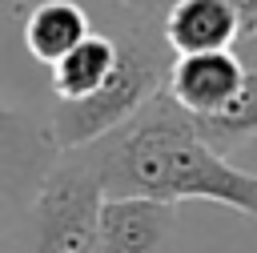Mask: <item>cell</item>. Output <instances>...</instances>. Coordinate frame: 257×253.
Wrapping results in <instances>:
<instances>
[{
  "instance_id": "8fae6325",
  "label": "cell",
  "mask_w": 257,
  "mask_h": 253,
  "mask_svg": "<svg viewBox=\"0 0 257 253\" xmlns=\"http://www.w3.org/2000/svg\"><path fill=\"white\" fill-rule=\"evenodd\" d=\"M233 52H237V60L245 64V72H257V28L245 32V36H237V40H233Z\"/></svg>"
},
{
  "instance_id": "5b68a950",
  "label": "cell",
  "mask_w": 257,
  "mask_h": 253,
  "mask_svg": "<svg viewBox=\"0 0 257 253\" xmlns=\"http://www.w3.org/2000/svg\"><path fill=\"white\" fill-rule=\"evenodd\" d=\"M177 225V205L149 197H100L96 245L100 253H161Z\"/></svg>"
},
{
  "instance_id": "7a4b0ae2",
  "label": "cell",
  "mask_w": 257,
  "mask_h": 253,
  "mask_svg": "<svg viewBox=\"0 0 257 253\" xmlns=\"http://www.w3.org/2000/svg\"><path fill=\"white\" fill-rule=\"evenodd\" d=\"M112 36H116V68H112V76L92 96L72 100V104H56L52 116H48V137H52L56 153L96 141L100 133L116 129L124 116H133L153 92L165 88V72H169L173 52L165 48L157 20L137 16L133 24H124Z\"/></svg>"
},
{
  "instance_id": "52a82bcc",
  "label": "cell",
  "mask_w": 257,
  "mask_h": 253,
  "mask_svg": "<svg viewBox=\"0 0 257 253\" xmlns=\"http://www.w3.org/2000/svg\"><path fill=\"white\" fill-rule=\"evenodd\" d=\"M116 68V36L112 32H88L76 48H68L56 64H48L52 72V96L56 104H72L92 96Z\"/></svg>"
},
{
  "instance_id": "5bb4252c",
  "label": "cell",
  "mask_w": 257,
  "mask_h": 253,
  "mask_svg": "<svg viewBox=\"0 0 257 253\" xmlns=\"http://www.w3.org/2000/svg\"><path fill=\"white\" fill-rule=\"evenodd\" d=\"M237 213H245V217L257 221V177H253V173L245 177V193H241V209H237Z\"/></svg>"
},
{
  "instance_id": "4fadbf2b",
  "label": "cell",
  "mask_w": 257,
  "mask_h": 253,
  "mask_svg": "<svg viewBox=\"0 0 257 253\" xmlns=\"http://www.w3.org/2000/svg\"><path fill=\"white\" fill-rule=\"evenodd\" d=\"M112 4H120V8H128L133 16H149V20H157L165 8H169V0H112Z\"/></svg>"
},
{
  "instance_id": "277c9868",
  "label": "cell",
  "mask_w": 257,
  "mask_h": 253,
  "mask_svg": "<svg viewBox=\"0 0 257 253\" xmlns=\"http://www.w3.org/2000/svg\"><path fill=\"white\" fill-rule=\"evenodd\" d=\"M245 80V64L237 60L233 48L221 52H189V56H173L169 72H165V92L173 96V104L189 116H209L217 108H225L237 88Z\"/></svg>"
},
{
  "instance_id": "ba28073f",
  "label": "cell",
  "mask_w": 257,
  "mask_h": 253,
  "mask_svg": "<svg viewBox=\"0 0 257 253\" xmlns=\"http://www.w3.org/2000/svg\"><path fill=\"white\" fill-rule=\"evenodd\" d=\"M92 32L88 12L76 0H40L24 16V48L40 64H56L68 48H76Z\"/></svg>"
},
{
  "instance_id": "30bf717a",
  "label": "cell",
  "mask_w": 257,
  "mask_h": 253,
  "mask_svg": "<svg viewBox=\"0 0 257 253\" xmlns=\"http://www.w3.org/2000/svg\"><path fill=\"white\" fill-rule=\"evenodd\" d=\"M52 157H56V145L48 137V120H32L28 112L0 104V161L12 165L16 173L32 169L36 177H44Z\"/></svg>"
},
{
  "instance_id": "7c38bea8",
  "label": "cell",
  "mask_w": 257,
  "mask_h": 253,
  "mask_svg": "<svg viewBox=\"0 0 257 253\" xmlns=\"http://www.w3.org/2000/svg\"><path fill=\"white\" fill-rule=\"evenodd\" d=\"M229 8H233V16H237L241 36L257 28V0H229Z\"/></svg>"
},
{
  "instance_id": "3957f363",
  "label": "cell",
  "mask_w": 257,
  "mask_h": 253,
  "mask_svg": "<svg viewBox=\"0 0 257 253\" xmlns=\"http://www.w3.org/2000/svg\"><path fill=\"white\" fill-rule=\"evenodd\" d=\"M100 185L88 161L76 149L52 157L32 197V253H100L96 245V209Z\"/></svg>"
},
{
  "instance_id": "9c48e42d",
  "label": "cell",
  "mask_w": 257,
  "mask_h": 253,
  "mask_svg": "<svg viewBox=\"0 0 257 253\" xmlns=\"http://www.w3.org/2000/svg\"><path fill=\"white\" fill-rule=\"evenodd\" d=\"M189 120L213 153L229 157L233 149H241L249 137H257V72H245L237 96L225 108H217L209 116H189Z\"/></svg>"
},
{
  "instance_id": "6da1fadb",
  "label": "cell",
  "mask_w": 257,
  "mask_h": 253,
  "mask_svg": "<svg viewBox=\"0 0 257 253\" xmlns=\"http://www.w3.org/2000/svg\"><path fill=\"white\" fill-rule=\"evenodd\" d=\"M104 197H149V201H217L241 209L245 169L213 153L193 129L189 112L161 88L116 129L76 149Z\"/></svg>"
},
{
  "instance_id": "8992f818",
  "label": "cell",
  "mask_w": 257,
  "mask_h": 253,
  "mask_svg": "<svg viewBox=\"0 0 257 253\" xmlns=\"http://www.w3.org/2000/svg\"><path fill=\"white\" fill-rule=\"evenodd\" d=\"M157 28L173 56L221 52L241 36L229 0H169V8L157 16Z\"/></svg>"
}]
</instances>
